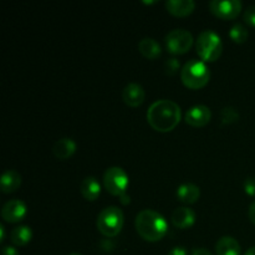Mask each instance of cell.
I'll return each instance as SVG.
<instances>
[{
    "label": "cell",
    "mask_w": 255,
    "mask_h": 255,
    "mask_svg": "<svg viewBox=\"0 0 255 255\" xmlns=\"http://www.w3.org/2000/svg\"><path fill=\"white\" fill-rule=\"evenodd\" d=\"M181 107L171 100H158L149 106L147 121L157 132H171L181 121Z\"/></svg>",
    "instance_id": "cell-1"
},
{
    "label": "cell",
    "mask_w": 255,
    "mask_h": 255,
    "mask_svg": "<svg viewBox=\"0 0 255 255\" xmlns=\"http://www.w3.org/2000/svg\"><path fill=\"white\" fill-rule=\"evenodd\" d=\"M136 229L142 239L147 242H158L168 232V224L164 217L152 209H143L136 217Z\"/></svg>",
    "instance_id": "cell-2"
},
{
    "label": "cell",
    "mask_w": 255,
    "mask_h": 255,
    "mask_svg": "<svg viewBox=\"0 0 255 255\" xmlns=\"http://www.w3.org/2000/svg\"><path fill=\"white\" fill-rule=\"evenodd\" d=\"M182 82L191 90L203 89L211 79V71L201 60H191L181 70Z\"/></svg>",
    "instance_id": "cell-3"
},
{
    "label": "cell",
    "mask_w": 255,
    "mask_h": 255,
    "mask_svg": "<svg viewBox=\"0 0 255 255\" xmlns=\"http://www.w3.org/2000/svg\"><path fill=\"white\" fill-rule=\"evenodd\" d=\"M196 49L203 61L213 62L221 57L223 44L221 36L217 32H214L213 30H206L199 34L196 42Z\"/></svg>",
    "instance_id": "cell-4"
},
{
    "label": "cell",
    "mask_w": 255,
    "mask_h": 255,
    "mask_svg": "<svg viewBox=\"0 0 255 255\" xmlns=\"http://www.w3.org/2000/svg\"><path fill=\"white\" fill-rule=\"evenodd\" d=\"M124 213L117 207H107L97 217V229L102 236L114 238L119 236L124 227Z\"/></svg>",
    "instance_id": "cell-5"
},
{
    "label": "cell",
    "mask_w": 255,
    "mask_h": 255,
    "mask_svg": "<svg viewBox=\"0 0 255 255\" xmlns=\"http://www.w3.org/2000/svg\"><path fill=\"white\" fill-rule=\"evenodd\" d=\"M128 176L121 167H111L105 172L104 186L112 196H124L128 187Z\"/></svg>",
    "instance_id": "cell-6"
},
{
    "label": "cell",
    "mask_w": 255,
    "mask_h": 255,
    "mask_svg": "<svg viewBox=\"0 0 255 255\" xmlns=\"http://www.w3.org/2000/svg\"><path fill=\"white\" fill-rule=\"evenodd\" d=\"M193 45V36L184 29H176L166 36V46L168 52L173 55H183L189 51Z\"/></svg>",
    "instance_id": "cell-7"
},
{
    "label": "cell",
    "mask_w": 255,
    "mask_h": 255,
    "mask_svg": "<svg viewBox=\"0 0 255 255\" xmlns=\"http://www.w3.org/2000/svg\"><path fill=\"white\" fill-rule=\"evenodd\" d=\"M209 10L219 19L232 20L242 11V2L238 0H213L209 2Z\"/></svg>",
    "instance_id": "cell-8"
},
{
    "label": "cell",
    "mask_w": 255,
    "mask_h": 255,
    "mask_svg": "<svg viewBox=\"0 0 255 255\" xmlns=\"http://www.w3.org/2000/svg\"><path fill=\"white\" fill-rule=\"evenodd\" d=\"M26 216V206L22 201L12 199L6 202L1 209V217L7 223H17Z\"/></svg>",
    "instance_id": "cell-9"
},
{
    "label": "cell",
    "mask_w": 255,
    "mask_h": 255,
    "mask_svg": "<svg viewBox=\"0 0 255 255\" xmlns=\"http://www.w3.org/2000/svg\"><path fill=\"white\" fill-rule=\"evenodd\" d=\"M212 119V112L204 105H197V106L191 107V109L187 111L186 120L187 125L192 127H204L206 125L209 124Z\"/></svg>",
    "instance_id": "cell-10"
},
{
    "label": "cell",
    "mask_w": 255,
    "mask_h": 255,
    "mask_svg": "<svg viewBox=\"0 0 255 255\" xmlns=\"http://www.w3.org/2000/svg\"><path fill=\"white\" fill-rule=\"evenodd\" d=\"M144 90L138 84H128L122 90V100L129 107H138L144 101Z\"/></svg>",
    "instance_id": "cell-11"
},
{
    "label": "cell",
    "mask_w": 255,
    "mask_h": 255,
    "mask_svg": "<svg viewBox=\"0 0 255 255\" xmlns=\"http://www.w3.org/2000/svg\"><path fill=\"white\" fill-rule=\"evenodd\" d=\"M172 223L178 229H188L196 222V214L191 208L181 207V208L174 209L172 213Z\"/></svg>",
    "instance_id": "cell-12"
},
{
    "label": "cell",
    "mask_w": 255,
    "mask_h": 255,
    "mask_svg": "<svg viewBox=\"0 0 255 255\" xmlns=\"http://www.w3.org/2000/svg\"><path fill=\"white\" fill-rule=\"evenodd\" d=\"M166 7L169 14L177 17H184L193 12L196 2L193 0H168L166 1Z\"/></svg>",
    "instance_id": "cell-13"
},
{
    "label": "cell",
    "mask_w": 255,
    "mask_h": 255,
    "mask_svg": "<svg viewBox=\"0 0 255 255\" xmlns=\"http://www.w3.org/2000/svg\"><path fill=\"white\" fill-rule=\"evenodd\" d=\"M76 151V143L71 138H61L52 147V153L60 161L69 159Z\"/></svg>",
    "instance_id": "cell-14"
},
{
    "label": "cell",
    "mask_w": 255,
    "mask_h": 255,
    "mask_svg": "<svg viewBox=\"0 0 255 255\" xmlns=\"http://www.w3.org/2000/svg\"><path fill=\"white\" fill-rule=\"evenodd\" d=\"M177 197L184 204H193L201 197V189L193 183H184L177 189Z\"/></svg>",
    "instance_id": "cell-15"
},
{
    "label": "cell",
    "mask_w": 255,
    "mask_h": 255,
    "mask_svg": "<svg viewBox=\"0 0 255 255\" xmlns=\"http://www.w3.org/2000/svg\"><path fill=\"white\" fill-rule=\"evenodd\" d=\"M20 186H21V176L19 172L14 171V169L4 172L1 179H0V187H1L2 193H12L19 189Z\"/></svg>",
    "instance_id": "cell-16"
},
{
    "label": "cell",
    "mask_w": 255,
    "mask_h": 255,
    "mask_svg": "<svg viewBox=\"0 0 255 255\" xmlns=\"http://www.w3.org/2000/svg\"><path fill=\"white\" fill-rule=\"evenodd\" d=\"M80 192L86 201H96L101 194V186L95 177H86L81 182Z\"/></svg>",
    "instance_id": "cell-17"
},
{
    "label": "cell",
    "mask_w": 255,
    "mask_h": 255,
    "mask_svg": "<svg viewBox=\"0 0 255 255\" xmlns=\"http://www.w3.org/2000/svg\"><path fill=\"white\" fill-rule=\"evenodd\" d=\"M138 50L142 56L148 60L158 59L162 54L161 45L154 39H151V37H146V39L141 40V42L138 44Z\"/></svg>",
    "instance_id": "cell-18"
},
{
    "label": "cell",
    "mask_w": 255,
    "mask_h": 255,
    "mask_svg": "<svg viewBox=\"0 0 255 255\" xmlns=\"http://www.w3.org/2000/svg\"><path fill=\"white\" fill-rule=\"evenodd\" d=\"M217 255H241V246L237 239L223 237L216 244Z\"/></svg>",
    "instance_id": "cell-19"
},
{
    "label": "cell",
    "mask_w": 255,
    "mask_h": 255,
    "mask_svg": "<svg viewBox=\"0 0 255 255\" xmlns=\"http://www.w3.org/2000/svg\"><path fill=\"white\" fill-rule=\"evenodd\" d=\"M32 238V232L29 227L26 226H20L16 227L11 231L10 233V239H11L12 244L17 247H24L31 241Z\"/></svg>",
    "instance_id": "cell-20"
},
{
    "label": "cell",
    "mask_w": 255,
    "mask_h": 255,
    "mask_svg": "<svg viewBox=\"0 0 255 255\" xmlns=\"http://www.w3.org/2000/svg\"><path fill=\"white\" fill-rule=\"evenodd\" d=\"M229 36L237 44H244L248 40L249 32L247 27H244L242 24H236L232 26L231 31H229Z\"/></svg>",
    "instance_id": "cell-21"
},
{
    "label": "cell",
    "mask_w": 255,
    "mask_h": 255,
    "mask_svg": "<svg viewBox=\"0 0 255 255\" xmlns=\"http://www.w3.org/2000/svg\"><path fill=\"white\" fill-rule=\"evenodd\" d=\"M221 117L223 124H233L239 120V114L233 107H224L221 112Z\"/></svg>",
    "instance_id": "cell-22"
},
{
    "label": "cell",
    "mask_w": 255,
    "mask_h": 255,
    "mask_svg": "<svg viewBox=\"0 0 255 255\" xmlns=\"http://www.w3.org/2000/svg\"><path fill=\"white\" fill-rule=\"evenodd\" d=\"M244 20L247 24L255 27V5L247 7V10L244 11Z\"/></svg>",
    "instance_id": "cell-23"
},
{
    "label": "cell",
    "mask_w": 255,
    "mask_h": 255,
    "mask_svg": "<svg viewBox=\"0 0 255 255\" xmlns=\"http://www.w3.org/2000/svg\"><path fill=\"white\" fill-rule=\"evenodd\" d=\"M164 70L168 75H174L179 70V62L177 59H169L164 65Z\"/></svg>",
    "instance_id": "cell-24"
},
{
    "label": "cell",
    "mask_w": 255,
    "mask_h": 255,
    "mask_svg": "<svg viewBox=\"0 0 255 255\" xmlns=\"http://www.w3.org/2000/svg\"><path fill=\"white\" fill-rule=\"evenodd\" d=\"M244 191L248 196L255 197V177H249L244 182Z\"/></svg>",
    "instance_id": "cell-25"
},
{
    "label": "cell",
    "mask_w": 255,
    "mask_h": 255,
    "mask_svg": "<svg viewBox=\"0 0 255 255\" xmlns=\"http://www.w3.org/2000/svg\"><path fill=\"white\" fill-rule=\"evenodd\" d=\"M168 255H188V252H187L186 248H183V247H174V248L169 252Z\"/></svg>",
    "instance_id": "cell-26"
},
{
    "label": "cell",
    "mask_w": 255,
    "mask_h": 255,
    "mask_svg": "<svg viewBox=\"0 0 255 255\" xmlns=\"http://www.w3.org/2000/svg\"><path fill=\"white\" fill-rule=\"evenodd\" d=\"M2 255H19V252L14 247H4L1 252Z\"/></svg>",
    "instance_id": "cell-27"
},
{
    "label": "cell",
    "mask_w": 255,
    "mask_h": 255,
    "mask_svg": "<svg viewBox=\"0 0 255 255\" xmlns=\"http://www.w3.org/2000/svg\"><path fill=\"white\" fill-rule=\"evenodd\" d=\"M248 216H249V219H251L252 223L255 226V202H253V203L251 204V207H249Z\"/></svg>",
    "instance_id": "cell-28"
},
{
    "label": "cell",
    "mask_w": 255,
    "mask_h": 255,
    "mask_svg": "<svg viewBox=\"0 0 255 255\" xmlns=\"http://www.w3.org/2000/svg\"><path fill=\"white\" fill-rule=\"evenodd\" d=\"M192 255H213L209 251H207L206 248H196L192 252Z\"/></svg>",
    "instance_id": "cell-29"
},
{
    "label": "cell",
    "mask_w": 255,
    "mask_h": 255,
    "mask_svg": "<svg viewBox=\"0 0 255 255\" xmlns=\"http://www.w3.org/2000/svg\"><path fill=\"white\" fill-rule=\"evenodd\" d=\"M120 198H121V202L124 204H128L129 201H131V199H129V197L127 196V194H124V196H121Z\"/></svg>",
    "instance_id": "cell-30"
},
{
    "label": "cell",
    "mask_w": 255,
    "mask_h": 255,
    "mask_svg": "<svg viewBox=\"0 0 255 255\" xmlns=\"http://www.w3.org/2000/svg\"><path fill=\"white\" fill-rule=\"evenodd\" d=\"M5 229H4V226H0V242H4L5 239Z\"/></svg>",
    "instance_id": "cell-31"
},
{
    "label": "cell",
    "mask_w": 255,
    "mask_h": 255,
    "mask_svg": "<svg viewBox=\"0 0 255 255\" xmlns=\"http://www.w3.org/2000/svg\"><path fill=\"white\" fill-rule=\"evenodd\" d=\"M244 255H255V247H252V248H249L248 251L246 252V254Z\"/></svg>",
    "instance_id": "cell-32"
},
{
    "label": "cell",
    "mask_w": 255,
    "mask_h": 255,
    "mask_svg": "<svg viewBox=\"0 0 255 255\" xmlns=\"http://www.w3.org/2000/svg\"><path fill=\"white\" fill-rule=\"evenodd\" d=\"M70 255H81V254H79V253H72V254H70Z\"/></svg>",
    "instance_id": "cell-33"
}]
</instances>
